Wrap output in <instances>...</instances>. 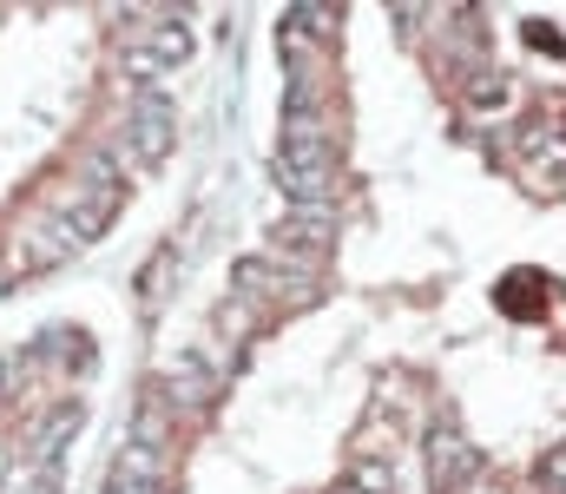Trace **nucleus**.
<instances>
[{"label":"nucleus","mask_w":566,"mask_h":494,"mask_svg":"<svg viewBox=\"0 0 566 494\" xmlns=\"http://www.w3.org/2000/svg\"><path fill=\"white\" fill-rule=\"evenodd\" d=\"M211 396H218V369H211V362H198V356L171 362V369H165V382H158V402H165L171 416H205V409H211Z\"/></svg>","instance_id":"obj_1"},{"label":"nucleus","mask_w":566,"mask_h":494,"mask_svg":"<svg viewBox=\"0 0 566 494\" xmlns=\"http://www.w3.org/2000/svg\"><path fill=\"white\" fill-rule=\"evenodd\" d=\"M428 475H434V488L441 494L468 488V482L481 475V449H468L454 429H434V442H428Z\"/></svg>","instance_id":"obj_2"},{"label":"nucleus","mask_w":566,"mask_h":494,"mask_svg":"<svg viewBox=\"0 0 566 494\" xmlns=\"http://www.w3.org/2000/svg\"><path fill=\"white\" fill-rule=\"evenodd\" d=\"M126 153L139 165H158L171 153V106H165V99H151V93L139 99V113L126 119Z\"/></svg>","instance_id":"obj_3"},{"label":"nucleus","mask_w":566,"mask_h":494,"mask_svg":"<svg viewBox=\"0 0 566 494\" xmlns=\"http://www.w3.org/2000/svg\"><path fill=\"white\" fill-rule=\"evenodd\" d=\"M119 482H139V488H165V449L158 442H126L119 462H113Z\"/></svg>","instance_id":"obj_4"},{"label":"nucleus","mask_w":566,"mask_h":494,"mask_svg":"<svg viewBox=\"0 0 566 494\" xmlns=\"http://www.w3.org/2000/svg\"><path fill=\"white\" fill-rule=\"evenodd\" d=\"M396 488V462H382V455H363L356 469H349V494H389Z\"/></svg>","instance_id":"obj_5"},{"label":"nucleus","mask_w":566,"mask_h":494,"mask_svg":"<svg viewBox=\"0 0 566 494\" xmlns=\"http://www.w3.org/2000/svg\"><path fill=\"white\" fill-rule=\"evenodd\" d=\"M507 99H514V86H507V73H494V80H481V86H474V106H481V113H501Z\"/></svg>","instance_id":"obj_6"},{"label":"nucleus","mask_w":566,"mask_h":494,"mask_svg":"<svg viewBox=\"0 0 566 494\" xmlns=\"http://www.w3.org/2000/svg\"><path fill=\"white\" fill-rule=\"evenodd\" d=\"M474 494H501V488H474Z\"/></svg>","instance_id":"obj_7"},{"label":"nucleus","mask_w":566,"mask_h":494,"mask_svg":"<svg viewBox=\"0 0 566 494\" xmlns=\"http://www.w3.org/2000/svg\"><path fill=\"white\" fill-rule=\"evenodd\" d=\"M0 475H7V455H0Z\"/></svg>","instance_id":"obj_8"}]
</instances>
